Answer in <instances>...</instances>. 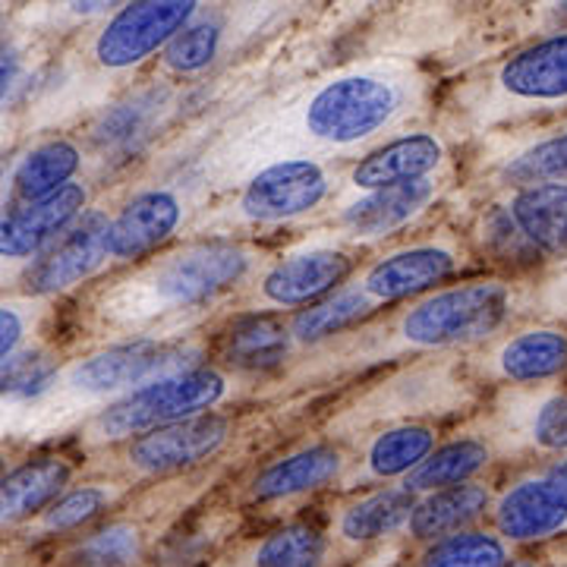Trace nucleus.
<instances>
[{"label":"nucleus","instance_id":"nucleus-41","mask_svg":"<svg viewBox=\"0 0 567 567\" xmlns=\"http://www.w3.org/2000/svg\"><path fill=\"white\" fill-rule=\"evenodd\" d=\"M546 480L551 483V486L558 488L561 495L567 498V457L565 461H558V464H551L548 466V473H546Z\"/></svg>","mask_w":567,"mask_h":567},{"label":"nucleus","instance_id":"nucleus-19","mask_svg":"<svg viewBox=\"0 0 567 567\" xmlns=\"http://www.w3.org/2000/svg\"><path fill=\"white\" fill-rule=\"evenodd\" d=\"M167 107H171V89L164 85L136 89L123 102L104 107L99 121L89 126V142L102 158L123 162L136 155L152 140V133H158Z\"/></svg>","mask_w":567,"mask_h":567},{"label":"nucleus","instance_id":"nucleus-6","mask_svg":"<svg viewBox=\"0 0 567 567\" xmlns=\"http://www.w3.org/2000/svg\"><path fill=\"white\" fill-rule=\"evenodd\" d=\"M234 382L221 369L196 365L189 372L133 391L117 404L102 410L82 425V442L89 447H107L133 442L164 425L183 423L203 413H215L230 398Z\"/></svg>","mask_w":567,"mask_h":567},{"label":"nucleus","instance_id":"nucleus-22","mask_svg":"<svg viewBox=\"0 0 567 567\" xmlns=\"http://www.w3.org/2000/svg\"><path fill=\"white\" fill-rule=\"evenodd\" d=\"M73 480V461L63 454L29 457L0 476V527H17L54 505Z\"/></svg>","mask_w":567,"mask_h":567},{"label":"nucleus","instance_id":"nucleus-7","mask_svg":"<svg viewBox=\"0 0 567 567\" xmlns=\"http://www.w3.org/2000/svg\"><path fill=\"white\" fill-rule=\"evenodd\" d=\"M334 177L316 158H281L256 167L221 218L234 227H278L300 221L328 203Z\"/></svg>","mask_w":567,"mask_h":567},{"label":"nucleus","instance_id":"nucleus-30","mask_svg":"<svg viewBox=\"0 0 567 567\" xmlns=\"http://www.w3.org/2000/svg\"><path fill=\"white\" fill-rule=\"evenodd\" d=\"M495 181L507 189L529 183H567V123L502 155L495 164Z\"/></svg>","mask_w":567,"mask_h":567},{"label":"nucleus","instance_id":"nucleus-45","mask_svg":"<svg viewBox=\"0 0 567 567\" xmlns=\"http://www.w3.org/2000/svg\"><path fill=\"white\" fill-rule=\"evenodd\" d=\"M507 567H536V565H529V561H514V565H507Z\"/></svg>","mask_w":567,"mask_h":567},{"label":"nucleus","instance_id":"nucleus-27","mask_svg":"<svg viewBox=\"0 0 567 567\" xmlns=\"http://www.w3.org/2000/svg\"><path fill=\"white\" fill-rule=\"evenodd\" d=\"M435 442H439V432L429 423L391 425L365 445L363 473H357V480L379 483V480L410 476L435 451Z\"/></svg>","mask_w":567,"mask_h":567},{"label":"nucleus","instance_id":"nucleus-11","mask_svg":"<svg viewBox=\"0 0 567 567\" xmlns=\"http://www.w3.org/2000/svg\"><path fill=\"white\" fill-rule=\"evenodd\" d=\"M357 268L353 252L344 246L322 244L293 249L271 265L252 281V312L275 309H306L319 303L328 293L350 281Z\"/></svg>","mask_w":567,"mask_h":567},{"label":"nucleus","instance_id":"nucleus-20","mask_svg":"<svg viewBox=\"0 0 567 567\" xmlns=\"http://www.w3.org/2000/svg\"><path fill=\"white\" fill-rule=\"evenodd\" d=\"M567 529V498L546 476H527L495 502V533L505 543H543Z\"/></svg>","mask_w":567,"mask_h":567},{"label":"nucleus","instance_id":"nucleus-24","mask_svg":"<svg viewBox=\"0 0 567 567\" xmlns=\"http://www.w3.org/2000/svg\"><path fill=\"white\" fill-rule=\"evenodd\" d=\"M85 164V148L73 140H44L32 145L10 167V196L22 203H39L58 189L76 183L73 177Z\"/></svg>","mask_w":567,"mask_h":567},{"label":"nucleus","instance_id":"nucleus-8","mask_svg":"<svg viewBox=\"0 0 567 567\" xmlns=\"http://www.w3.org/2000/svg\"><path fill=\"white\" fill-rule=\"evenodd\" d=\"M203 13V3L193 0H145V3H123L102 29L89 41L92 63L121 76L136 70L155 54H162L174 35H181L189 22Z\"/></svg>","mask_w":567,"mask_h":567},{"label":"nucleus","instance_id":"nucleus-12","mask_svg":"<svg viewBox=\"0 0 567 567\" xmlns=\"http://www.w3.org/2000/svg\"><path fill=\"white\" fill-rule=\"evenodd\" d=\"M107 221H111V215L102 208L82 212L80 218L29 265V271L20 278L22 293L39 297V300H54L73 287L92 281L95 275H102L111 265Z\"/></svg>","mask_w":567,"mask_h":567},{"label":"nucleus","instance_id":"nucleus-16","mask_svg":"<svg viewBox=\"0 0 567 567\" xmlns=\"http://www.w3.org/2000/svg\"><path fill=\"white\" fill-rule=\"evenodd\" d=\"M447 145L439 133L432 130H416V133H401L394 140L382 142L369 148L360 162L350 167L347 183L363 196L388 186H404V183H420L429 177H439L445 167Z\"/></svg>","mask_w":567,"mask_h":567},{"label":"nucleus","instance_id":"nucleus-2","mask_svg":"<svg viewBox=\"0 0 567 567\" xmlns=\"http://www.w3.org/2000/svg\"><path fill=\"white\" fill-rule=\"evenodd\" d=\"M262 256L234 240H196L140 262L92 300V319L117 341H171L246 281Z\"/></svg>","mask_w":567,"mask_h":567},{"label":"nucleus","instance_id":"nucleus-10","mask_svg":"<svg viewBox=\"0 0 567 567\" xmlns=\"http://www.w3.org/2000/svg\"><path fill=\"white\" fill-rule=\"evenodd\" d=\"M82 212H89L85 183H70L39 203H22L10 193L0 196V278H22Z\"/></svg>","mask_w":567,"mask_h":567},{"label":"nucleus","instance_id":"nucleus-18","mask_svg":"<svg viewBox=\"0 0 567 567\" xmlns=\"http://www.w3.org/2000/svg\"><path fill=\"white\" fill-rule=\"evenodd\" d=\"M480 365L488 382L539 388L567 369V331L558 324L514 331L492 347Z\"/></svg>","mask_w":567,"mask_h":567},{"label":"nucleus","instance_id":"nucleus-26","mask_svg":"<svg viewBox=\"0 0 567 567\" xmlns=\"http://www.w3.org/2000/svg\"><path fill=\"white\" fill-rule=\"evenodd\" d=\"M488 505H492V495L480 483L442 488V492H432V495L416 498L413 514L406 520V529H410L413 539L439 543L445 536L470 529V524H476L486 514Z\"/></svg>","mask_w":567,"mask_h":567},{"label":"nucleus","instance_id":"nucleus-35","mask_svg":"<svg viewBox=\"0 0 567 567\" xmlns=\"http://www.w3.org/2000/svg\"><path fill=\"white\" fill-rule=\"evenodd\" d=\"M51 316V300L39 297H0V369L7 360H13L20 350L35 344L44 322Z\"/></svg>","mask_w":567,"mask_h":567},{"label":"nucleus","instance_id":"nucleus-28","mask_svg":"<svg viewBox=\"0 0 567 567\" xmlns=\"http://www.w3.org/2000/svg\"><path fill=\"white\" fill-rule=\"evenodd\" d=\"M495 451L488 439H454L447 445L435 447L423 464L406 476L404 488L410 495H432L442 488L476 483V476L492 464Z\"/></svg>","mask_w":567,"mask_h":567},{"label":"nucleus","instance_id":"nucleus-25","mask_svg":"<svg viewBox=\"0 0 567 567\" xmlns=\"http://www.w3.org/2000/svg\"><path fill=\"white\" fill-rule=\"evenodd\" d=\"M290 328L271 312H249L224 331L221 360L237 372H268L290 357Z\"/></svg>","mask_w":567,"mask_h":567},{"label":"nucleus","instance_id":"nucleus-44","mask_svg":"<svg viewBox=\"0 0 567 567\" xmlns=\"http://www.w3.org/2000/svg\"><path fill=\"white\" fill-rule=\"evenodd\" d=\"M7 464H10V461H7V454H3V451H0V476H3V473H7Z\"/></svg>","mask_w":567,"mask_h":567},{"label":"nucleus","instance_id":"nucleus-38","mask_svg":"<svg viewBox=\"0 0 567 567\" xmlns=\"http://www.w3.org/2000/svg\"><path fill=\"white\" fill-rule=\"evenodd\" d=\"M142 551V529L130 520H114L95 529L76 546V561L82 567H123L136 561Z\"/></svg>","mask_w":567,"mask_h":567},{"label":"nucleus","instance_id":"nucleus-1","mask_svg":"<svg viewBox=\"0 0 567 567\" xmlns=\"http://www.w3.org/2000/svg\"><path fill=\"white\" fill-rule=\"evenodd\" d=\"M423 102V82L401 63H365L309 82L284 107L237 140V148L259 158V167L284 158H316L353 152L401 126Z\"/></svg>","mask_w":567,"mask_h":567},{"label":"nucleus","instance_id":"nucleus-31","mask_svg":"<svg viewBox=\"0 0 567 567\" xmlns=\"http://www.w3.org/2000/svg\"><path fill=\"white\" fill-rule=\"evenodd\" d=\"M413 505H416V495H410L404 486L379 488V492L344 507V514L338 520V536L350 546L375 543V539L406 527Z\"/></svg>","mask_w":567,"mask_h":567},{"label":"nucleus","instance_id":"nucleus-37","mask_svg":"<svg viewBox=\"0 0 567 567\" xmlns=\"http://www.w3.org/2000/svg\"><path fill=\"white\" fill-rule=\"evenodd\" d=\"M476 237H480L483 252L492 256V262H505L514 265V268H527V265L539 262L536 249L524 240V234L517 230V224L511 221V215L502 203L488 205L480 215Z\"/></svg>","mask_w":567,"mask_h":567},{"label":"nucleus","instance_id":"nucleus-33","mask_svg":"<svg viewBox=\"0 0 567 567\" xmlns=\"http://www.w3.org/2000/svg\"><path fill=\"white\" fill-rule=\"evenodd\" d=\"M224 48V20L221 17H208L203 13L183 29L181 35H174L171 44L162 51V70L171 76H196L208 70Z\"/></svg>","mask_w":567,"mask_h":567},{"label":"nucleus","instance_id":"nucleus-40","mask_svg":"<svg viewBox=\"0 0 567 567\" xmlns=\"http://www.w3.org/2000/svg\"><path fill=\"white\" fill-rule=\"evenodd\" d=\"M29 80H32L29 54L20 48H3L0 51V111H3V104H10L20 95Z\"/></svg>","mask_w":567,"mask_h":567},{"label":"nucleus","instance_id":"nucleus-34","mask_svg":"<svg viewBox=\"0 0 567 567\" xmlns=\"http://www.w3.org/2000/svg\"><path fill=\"white\" fill-rule=\"evenodd\" d=\"M507 546L498 533L464 529L432 543L420 567H507Z\"/></svg>","mask_w":567,"mask_h":567},{"label":"nucleus","instance_id":"nucleus-39","mask_svg":"<svg viewBox=\"0 0 567 567\" xmlns=\"http://www.w3.org/2000/svg\"><path fill=\"white\" fill-rule=\"evenodd\" d=\"M524 309H533L536 316L551 322H567V259L548 268L533 287V293L524 297Z\"/></svg>","mask_w":567,"mask_h":567},{"label":"nucleus","instance_id":"nucleus-21","mask_svg":"<svg viewBox=\"0 0 567 567\" xmlns=\"http://www.w3.org/2000/svg\"><path fill=\"white\" fill-rule=\"evenodd\" d=\"M539 259H567V183H529L502 199Z\"/></svg>","mask_w":567,"mask_h":567},{"label":"nucleus","instance_id":"nucleus-32","mask_svg":"<svg viewBox=\"0 0 567 567\" xmlns=\"http://www.w3.org/2000/svg\"><path fill=\"white\" fill-rule=\"evenodd\" d=\"M121 488V483H85V486L66 488L54 505L48 507V511H41L39 517L29 524V529L44 533V536L73 533V529L92 524L102 511L114 505Z\"/></svg>","mask_w":567,"mask_h":567},{"label":"nucleus","instance_id":"nucleus-3","mask_svg":"<svg viewBox=\"0 0 567 567\" xmlns=\"http://www.w3.org/2000/svg\"><path fill=\"white\" fill-rule=\"evenodd\" d=\"M203 365V344L171 341H114L58 365L51 385L22 406V435L48 439L70 425L89 423L133 391Z\"/></svg>","mask_w":567,"mask_h":567},{"label":"nucleus","instance_id":"nucleus-42","mask_svg":"<svg viewBox=\"0 0 567 567\" xmlns=\"http://www.w3.org/2000/svg\"><path fill=\"white\" fill-rule=\"evenodd\" d=\"M7 142H10V123H7V117L0 114V152L7 148Z\"/></svg>","mask_w":567,"mask_h":567},{"label":"nucleus","instance_id":"nucleus-13","mask_svg":"<svg viewBox=\"0 0 567 567\" xmlns=\"http://www.w3.org/2000/svg\"><path fill=\"white\" fill-rule=\"evenodd\" d=\"M230 416L203 413L183 423L164 425L148 435H140L123 447V461L133 476H164L186 466H196L215 457L230 439Z\"/></svg>","mask_w":567,"mask_h":567},{"label":"nucleus","instance_id":"nucleus-29","mask_svg":"<svg viewBox=\"0 0 567 567\" xmlns=\"http://www.w3.org/2000/svg\"><path fill=\"white\" fill-rule=\"evenodd\" d=\"M372 312H375V306L369 303V297H365L363 290L357 284H344V287H338L334 293H328L319 303L300 309L287 322V328H290L293 347H319L350 331L353 324L365 322Z\"/></svg>","mask_w":567,"mask_h":567},{"label":"nucleus","instance_id":"nucleus-43","mask_svg":"<svg viewBox=\"0 0 567 567\" xmlns=\"http://www.w3.org/2000/svg\"><path fill=\"white\" fill-rule=\"evenodd\" d=\"M3 41H7V20L0 17V51H3Z\"/></svg>","mask_w":567,"mask_h":567},{"label":"nucleus","instance_id":"nucleus-4","mask_svg":"<svg viewBox=\"0 0 567 567\" xmlns=\"http://www.w3.org/2000/svg\"><path fill=\"white\" fill-rule=\"evenodd\" d=\"M524 309V293L502 278L447 284L420 300H410L385 324L357 331V344L341 360L385 363L416 353H447L495 341Z\"/></svg>","mask_w":567,"mask_h":567},{"label":"nucleus","instance_id":"nucleus-15","mask_svg":"<svg viewBox=\"0 0 567 567\" xmlns=\"http://www.w3.org/2000/svg\"><path fill=\"white\" fill-rule=\"evenodd\" d=\"M439 196L442 177L363 193L334 215V227L341 230V240L347 244H375L391 234H401L406 224H413L439 203Z\"/></svg>","mask_w":567,"mask_h":567},{"label":"nucleus","instance_id":"nucleus-5","mask_svg":"<svg viewBox=\"0 0 567 567\" xmlns=\"http://www.w3.org/2000/svg\"><path fill=\"white\" fill-rule=\"evenodd\" d=\"M457 102L476 130L567 111V29L492 63L457 92Z\"/></svg>","mask_w":567,"mask_h":567},{"label":"nucleus","instance_id":"nucleus-9","mask_svg":"<svg viewBox=\"0 0 567 567\" xmlns=\"http://www.w3.org/2000/svg\"><path fill=\"white\" fill-rule=\"evenodd\" d=\"M466 262L464 244L457 237H425L394 246L379 259L365 265L363 275H357V287L369 297V303L391 306L401 300H420L425 293L439 290L451 281Z\"/></svg>","mask_w":567,"mask_h":567},{"label":"nucleus","instance_id":"nucleus-14","mask_svg":"<svg viewBox=\"0 0 567 567\" xmlns=\"http://www.w3.org/2000/svg\"><path fill=\"white\" fill-rule=\"evenodd\" d=\"M186 218V199L171 186L140 189L107 221V259L111 262H145L164 246Z\"/></svg>","mask_w":567,"mask_h":567},{"label":"nucleus","instance_id":"nucleus-23","mask_svg":"<svg viewBox=\"0 0 567 567\" xmlns=\"http://www.w3.org/2000/svg\"><path fill=\"white\" fill-rule=\"evenodd\" d=\"M344 454L334 445H312L300 447L293 454H287L281 461L268 464L252 480V502H284V498H297L306 492L334 483L344 473Z\"/></svg>","mask_w":567,"mask_h":567},{"label":"nucleus","instance_id":"nucleus-36","mask_svg":"<svg viewBox=\"0 0 567 567\" xmlns=\"http://www.w3.org/2000/svg\"><path fill=\"white\" fill-rule=\"evenodd\" d=\"M324 558V536L309 524H287L275 529L256 551V567H319Z\"/></svg>","mask_w":567,"mask_h":567},{"label":"nucleus","instance_id":"nucleus-17","mask_svg":"<svg viewBox=\"0 0 567 567\" xmlns=\"http://www.w3.org/2000/svg\"><path fill=\"white\" fill-rule=\"evenodd\" d=\"M495 432L498 435L492 439L507 442L511 447L561 454L567 451V391L548 385L511 391L498 404Z\"/></svg>","mask_w":567,"mask_h":567}]
</instances>
